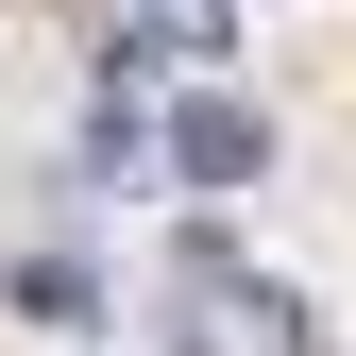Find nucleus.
<instances>
[{
	"mask_svg": "<svg viewBox=\"0 0 356 356\" xmlns=\"http://www.w3.org/2000/svg\"><path fill=\"white\" fill-rule=\"evenodd\" d=\"M170 339H187V356H323V323H305L238 238H187V254H170Z\"/></svg>",
	"mask_w": 356,
	"mask_h": 356,
	"instance_id": "1",
	"label": "nucleus"
},
{
	"mask_svg": "<svg viewBox=\"0 0 356 356\" xmlns=\"http://www.w3.org/2000/svg\"><path fill=\"white\" fill-rule=\"evenodd\" d=\"M220 34H238V0H136V17H119V51H102V85L187 102V85H220Z\"/></svg>",
	"mask_w": 356,
	"mask_h": 356,
	"instance_id": "2",
	"label": "nucleus"
},
{
	"mask_svg": "<svg viewBox=\"0 0 356 356\" xmlns=\"http://www.w3.org/2000/svg\"><path fill=\"white\" fill-rule=\"evenodd\" d=\"M254 170H272V119L238 85H187L170 102V187H254Z\"/></svg>",
	"mask_w": 356,
	"mask_h": 356,
	"instance_id": "3",
	"label": "nucleus"
},
{
	"mask_svg": "<svg viewBox=\"0 0 356 356\" xmlns=\"http://www.w3.org/2000/svg\"><path fill=\"white\" fill-rule=\"evenodd\" d=\"M17 305L34 323H102V272H85V254H17Z\"/></svg>",
	"mask_w": 356,
	"mask_h": 356,
	"instance_id": "4",
	"label": "nucleus"
}]
</instances>
